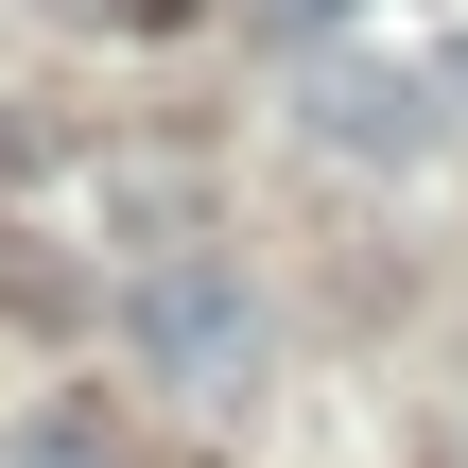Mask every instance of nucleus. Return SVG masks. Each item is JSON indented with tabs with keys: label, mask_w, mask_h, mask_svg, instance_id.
Masks as SVG:
<instances>
[{
	"label": "nucleus",
	"mask_w": 468,
	"mask_h": 468,
	"mask_svg": "<svg viewBox=\"0 0 468 468\" xmlns=\"http://www.w3.org/2000/svg\"><path fill=\"white\" fill-rule=\"evenodd\" d=\"M295 104H313V139H330V156H382V174H417V156H434V87H417L399 52H330Z\"/></svg>",
	"instance_id": "nucleus-2"
},
{
	"label": "nucleus",
	"mask_w": 468,
	"mask_h": 468,
	"mask_svg": "<svg viewBox=\"0 0 468 468\" xmlns=\"http://www.w3.org/2000/svg\"><path fill=\"white\" fill-rule=\"evenodd\" d=\"M122 347H139L174 399H243V382H261V295H243L226 261H156V278L122 295Z\"/></svg>",
	"instance_id": "nucleus-1"
},
{
	"label": "nucleus",
	"mask_w": 468,
	"mask_h": 468,
	"mask_svg": "<svg viewBox=\"0 0 468 468\" xmlns=\"http://www.w3.org/2000/svg\"><path fill=\"white\" fill-rule=\"evenodd\" d=\"M452 104H468V52H452Z\"/></svg>",
	"instance_id": "nucleus-4"
},
{
	"label": "nucleus",
	"mask_w": 468,
	"mask_h": 468,
	"mask_svg": "<svg viewBox=\"0 0 468 468\" xmlns=\"http://www.w3.org/2000/svg\"><path fill=\"white\" fill-rule=\"evenodd\" d=\"M295 17H330V0H295Z\"/></svg>",
	"instance_id": "nucleus-5"
},
{
	"label": "nucleus",
	"mask_w": 468,
	"mask_h": 468,
	"mask_svg": "<svg viewBox=\"0 0 468 468\" xmlns=\"http://www.w3.org/2000/svg\"><path fill=\"white\" fill-rule=\"evenodd\" d=\"M17 468H122V452H104L87 399H35V417H17Z\"/></svg>",
	"instance_id": "nucleus-3"
}]
</instances>
